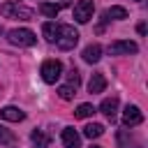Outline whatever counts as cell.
Here are the masks:
<instances>
[{"instance_id": "d6986e66", "label": "cell", "mask_w": 148, "mask_h": 148, "mask_svg": "<svg viewBox=\"0 0 148 148\" xmlns=\"http://www.w3.org/2000/svg\"><path fill=\"white\" fill-rule=\"evenodd\" d=\"M92 113H95V106H92V104H79L76 111H74L76 118H90Z\"/></svg>"}, {"instance_id": "ba28073f", "label": "cell", "mask_w": 148, "mask_h": 148, "mask_svg": "<svg viewBox=\"0 0 148 148\" xmlns=\"http://www.w3.org/2000/svg\"><path fill=\"white\" fill-rule=\"evenodd\" d=\"M104 88H106L104 74H102V72H95V74L90 76V81H88V92H90V95H97V92H104Z\"/></svg>"}, {"instance_id": "4fadbf2b", "label": "cell", "mask_w": 148, "mask_h": 148, "mask_svg": "<svg viewBox=\"0 0 148 148\" xmlns=\"http://www.w3.org/2000/svg\"><path fill=\"white\" fill-rule=\"evenodd\" d=\"M99 58H102V46H99V44H88V46L83 49V60H86V62L92 65V62H97Z\"/></svg>"}, {"instance_id": "7c38bea8", "label": "cell", "mask_w": 148, "mask_h": 148, "mask_svg": "<svg viewBox=\"0 0 148 148\" xmlns=\"http://www.w3.org/2000/svg\"><path fill=\"white\" fill-rule=\"evenodd\" d=\"M99 111H102L109 120H113V116H116V111H118V97H106V99L99 104Z\"/></svg>"}, {"instance_id": "ac0fdd59", "label": "cell", "mask_w": 148, "mask_h": 148, "mask_svg": "<svg viewBox=\"0 0 148 148\" xmlns=\"http://www.w3.org/2000/svg\"><path fill=\"white\" fill-rule=\"evenodd\" d=\"M42 32H44V37H46V42H56V35H58V23H44L42 25Z\"/></svg>"}, {"instance_id": "cb8c5ba5", "label": "cell", "mask_w": 148, "mask_h": 148, "mask_svg": "<svg viewBox=\"0 0 148 148\" xmlns=\"http://www.w3.org/2000/svg\"><path fill=\"white\" fill-rule=\"evenodd\" d=\"M92 148H102V146H92Z\"/></svg>"}, {"instance_id": "8992f818", "label": "cell", "mask_w": 148, "mask_h": 148, "mask_svg": "<svg viewBox=\"0 0 148 148\" xmlns=\"http://www.w3.org/2000/svg\"><path fill=\"white\" fill-rule=\"evenodd\" d=\"M92 12H95L92 0H79V2L74 5V18H76L79 23H88V21L92 18Z\"/></svg>"}, {"instance_id": "7a4b0ae2", "label": "cell", "mask_w": 148, "mask_h": 148, "mask_svg": "<svg viewBox=\"0 0 148 148\" xmlns=\"http://www.w3.org/2000/svg\"><path fill=\"white\" fill-rule=\"evenodd\" d=\"M0 14L5 18H18V21H30L32 18V9L21 5V2H5V5H0Z\"/></svg>"}, {"instance_id": "9c48e42d", "label": "cell", "mask_w": 148, "mask_h": 148, "mask_svg": "<svg viewBox=\"0 0 148 148\" xmlns=\"http://www.w3.org/2000/svg\"><path fill=\"white\" fill-rule=\"evenodd\" d=\"M0 118L2 120H12V123H21L25 118V113L18 109V106H2L0 109Z\"/></svg>"}, {"instance_id": "2e32d148", "label": "cell", "mask_w": 148, "mask_h": 148, "mask_svg": "<svg viewBox=\"0 0 148 148\" xmlns=\"http://www.w3.org/2000/svg\"><path fill=\"white\" fill-rule=\"evenodd\" d=\"M102 134H104V125H99V123H90L83 127V136H88V139H97Z\"/></svg>"}, {"instance_id": "3957f363", "label": "cell", "mask_w": 148, "mask_h": 148, "mask_svg": "<svg viewBox=\"0 0 148 148\" xmlns=\"http://www.w3.org/2000/svg\"><path fill=\"white\" fill-rule=\"evenodd\" d=\"M7 39H9L12 44H16V46H32V44L37 42L35 32L28 30V28H14V30H9V32H7Z\"/></svg>"}, {"instance_id": "7402d4cb", "label": "cell", "mask_w": 148, "mask_h": 148, "mask_svg": "<svg viewBox=\"0 0 148 148\" xmlns=\"http://www.w3.org/2000/svg\"><path fill=\"white\" fill-rule=\"evenodd\" d=\"M12 141H14V134H12L7 127L0 125V143H12Z\"/></svg>"}, {"instance_id": "44dd1931", "label": "cell", "mask_w": 148, "mask_h": 148, "mask_svg": "<svg viewBox=\"0 0 148 148\" xmlns=\"http://www.w3.org/2000/svg\"><path fill=\"white\" fill-rule=\"evenodd\" d=\"M58 95H60L62 99H72V97L76 95V88H72V86H60V88H58Z\"/></svg>"}, {"instance_id": "277c9868", "label": "cell", "mask_w": 148, "mask_h": 148, "mask_svg": "<svg viewBox=\"0 0 148 148\" xmlns=\"http://www.w3.org/2000/svg\"><path fill=\"white\" fill-rule=\"evenodd\" d=\"M39 74H42V79H44L46 83H56V81L62 76V62H60V60H53V58H51V60H44Z\"/></svg>"}, {"instance_id": "ffe728a7", "label": "cell", "mask_w": 148, "mask_h": 148, "mask_svg": "<svg viewBox=\"0 0 148 148\" xmlns=\"http://www.w3.org/2000/svg\"><path fill=\"white\" fill-rule=\"evenodd\" d=\"M67 79H69V83H67V86H72V88H76V86L81 83V76H79V69H76V67H72V69L67 72Z\"/></svg>"}, {"instance_id": "e0dca14e", "label": "cell", "mask_w": 148, "mask_h": 148, "mask_svg": "<svg viewBox=\"0 0 148 148\" xmlns=\"http://www.w3.org/2000/svg\"><path fill=\"white\" fill-rule=\"evenodd\" d=\"M39 12H42L44 16H49V18H56V16H58V12H60V5H53V2H42V5H39Z\"/></svg>"}, {"instance_id": "6da1fadb", "label": "cell", "mask_w": 148, "mask_h": 148, "mask_svg": "<svg viewBox=\"0 0 148 148\" xmlns=\"http://www.w3.org/2000/svg\"><path fill=\"white\" fill-rule=\"evenodd\" d=\"M79 42V32L74 30V25H58V35H56V46L62 51H72Z\"/></svg>"}, {"instance_id": "30bf717a", "label": "cell", "mask_w": 148, "mask_h": 148, "mask_svg": "<svg viewBox=\"0 0 148 148\" xmlns=\"http://www.w3.org/2000/svg\"><path fill=\"white\" fill-rule=\"evenodd\" d=\"M62 143H65V148H81V136L76 134L74 127L62 130Z\"/></svg>"}, {"instance_id": "603a6c76", "label": "cell", "mask_w": 148, "mask_h": 148, "mask_svg": "<svg viewBox=\"0 0 148 148\" xmlns=\"http://www.w3.org/2000/svg\"><path fill=\"white\" fill-rule=\"evenodd\" d=\"M136 30H139V32L143 35V32H146V23H139V25H136Z\"/></svg>"}, {"instance_id": "5bb4252c", "label": "cell", "mask_w": 148, "mask_h": 148, "mask_svg": "<svg viewBox=\"0 0 148 148\" xmlns=\"http://www.w3.org/2000/svg\"><path fill=\"white\" fill-rule=\"evenodd\" d=\"M120 18H127V9L125 7H109L104 9V21H120Z\"/></svg>"}, {"instance_id": "8fae6325", "label": "cell", "mask_w": 148, "mask_h": 148, "mask_svg": "<svg viewBox=\"0 0 148 148\" xmlns=\"http://www.w3.org/2000/svg\"><path fill=\"white\" fill-rule=\"evenodd\" d=\"M118 143H120V148H141V143L136 141V136L130 130H120L118 132Z\"/></svg>"}, {"instance_id": "9a60e30c", "label": "cell", "mask_w": 148, "mask_h": 148, "mask_svg": "<svg viewBox=\"0 0 148 148\" xmlns=\"http://www.w3.org/2000/svg\"><path fill=\"white\" fill-rule=\"evenodd\" d=\"M30 139H32V146H35V148H49V143H51L49 134H44L42 130H35V132L30 134Z\"/></svg>"}, {"instance_id": "52a82bcc", "label": "cell", "mask_w": 148, "mask_h": 148, "mask_svg": "<svg viewBox=\"0 0 148 148\" xmlns=\"http://www.w3.org/2000/svg\"><path fill=\"white\" fill-rule=\"evenodd\" d=\"M123 123H125L127 127L141 125V123H143V113H141V109H139V106H134V104H127V106H125V111H123Z\"/></svg>"}, {"instance_id": "5b68a950", "label": "cell", "mask_w": 148, "mask_h": 148, "mask_svg": "<svg viewBox=\"0 0 148 148\" xmlns=\"http://www.w3.org/2000/svg\"><path fill=\"white\" fill-rule=\"evenodd\" d=\"M106 51H109L111 56H130V53H136V51H139V46H136V42L118 39V42H111Z\"/></svg>"}]
</instances>
